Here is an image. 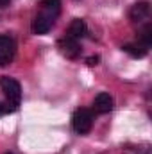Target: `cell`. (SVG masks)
<instances>
[{"mask_svg":"<svg viewBox=\"0 0 152 154\" xmlns=\"http://www.w3.org/2000/svg\"><path fill=\"white\" fill-rule=\"evenodd\" d=\"M122 48H123V52L131 54L132 57H143V56L147 54V50H149V48H147L145 45H141V43H138V45H136V43H129V45H123Z\"/></svg>","mask_w":152,"mask_h":154,"instance_id":"30bf717a","label":"cell"},{"mask_svg":"<svg viewBox=\"0 0 152 154\" xmlns=\"http://www.w3.org/2000/svg\"><path fill=\"white\" fill-rule=\"evenodd\" d=\"M113 106H114V100L109 93H99V95L95 97V100H93L95 111H97V113H102V115L113 111Z\"/></svg>","mask_w":152,"mask_h":154,"instance_id":"8992f818","label":"cell"},{"mask_svg":"<svg viewBox=\"0 0 152 154\" xmlns=\"http://www.w3.org/2000/svg\"><path fill=\"white\" fill-rule=\"evenodd\" d=\"M99 61H100V57H99V56H91V57H88V59H86V63H88L90 66H95V65H99Z\"/></svg>","mask_w":152,"mask_h":154,"instance_id":"4fadbf2b","label":"cell"},{"mask_svg":"<svg viewBox=\"0 0 152 154\" xmlns=\"http://www.w3.org/2000/svg\"><path fill=\"white\" fill-rule=\"evenodd\" d=\"M9 2H11V0H0V5H2V7H4V5H7V4H9Z\"/></svg>","mask_w":152,"mask_h":154,"instance_id":"5bb4252c","label":"cell"},{"mask_svg":"<svg viewBox=\"0 0 152 154\" xmlns=\"http://www.w3.org/2000/svg\"><path fill=\"white\" fill-rule=\"evenodd\" d=\"M39 4H41L43 13L50 18H56L61 13V0H41Z\"/></svg>","mask_w":152,"mask_h":154,"instance_id":"9c48e42d","label":"cell"},{"mask_svg":"<svg viewBox=\"0 0 152 154\" xmlns=\"http://www.w3.org/2000/svg\"><path fill=\"white\" fill-rule=\"evenodd\" d=\"M14 109H16V106H13L11 102H0V116L9 115V113H13Z\"/></svg>","mask_w":152,"mask_h":154,"instance_id":"7c38bea8","label":"cell"},{"mask_svg":"<svg viewBox=\"0 0 152 154\" xmlns=\"http://www.w3.org/2000/svg\"><path fill=\"white\" fill-rule=\"evenodd\" d=\"M0 90L4 91L7 102H11L13 106L18 108L20 100H22V88H20V82L13 77H2L0 79Z\"/></svg>","mask_w":152,"mask_h":154,"instance_id":"7a4b0ae2","label":"cell"},{"mask_svg":"<svg viewBox=\"0 0 152 154\" xmlns=\"http://www.w3.org/2000/svg\"><path fill=\"white\" fill-rule=\"evenodd\" d=\"M57 48L68 59H75V57H79V54H81L79 39H74V38H70V36H65V38L59 39L57 41Z\"/></svg>","mask_w":152,"mask_h":154,"instance_id":"277c9868","label":"cell"},{"mask_svg":"<svg viewBox=\"0 0 152 154\" xmlns=\"http://www.w3.org/2000/svg\"><path fill=\"white\" fill-rule=\"evenodd\" d=\"M86 34H88V25H86V22L81 20V18H75V20L70 23L68 32H66V36H70V38H74V39H81V38H84Z\"/></svg>","mask_w":152,"mask_h":154,"instance_id":"ba28073f","label":"cell"},{"mask_svg":"<svg viewBox=\"0 0 152 154\" xmlns=\"http://www.w3.org/2000/svg\"><path fill=\"white\" fill-rule=\"evenodd\" d=\"M72 127L79 134H86L93 127V113L86 108H79L72 115Z\"/></svg>","mask_w":152,"mask_h":154,"instance_id":"6da1fadb","label":"cell"},{"mask_svg":"<svg viewBox=\"0 0 152 154\" xmlns=\"http://www.w3.org/2000/svg\"><path fill=\"white\" fill-rule=\"evenodd\" d=\"M16 54V43L11 36L0 34V66H7Z\"/></svg>","mask_w":152,"mask_h":154,"instance_id":"3957f363","label":"cell"},{"mask_svg":"<svg viewBox=\"0 0 152 154\" xmlns=\"http://www.w3.org/2000/svg\"><path fill=\"white\" fill-rule=\"evenodd\" d=\"M140 41H141V45H145L147 48L152 45V25L150 23H147V25L143 27V31L140 32Z\"/></svg>","mask_w":152,"mask_h":154,"instance_id":"8fae6325","label":"cell"},{"mask_svg":"<svg viewBox=\"0 0 152 154\" xmlns=\"http://www.w3.org/2000/svg\"><path fill=\"white\" fill-rule=\"evenodd\" d=\"M150 14V4L149 2H138L131 7L129 16L132 22H145Z\"/></svg>","mask_w":152,"mask_h":154,"instance_id":"52a82bcc","label":"cell"},{"mask_svg":"<svg viewBox=\"0 0 152 154\" xmlns=\"http://www.w3.org/2000/svg\"><path fill=\"white\" fill-rule=\"evenodd\" d=\"M5 154H11V152H5Z\"/></svg>","mask_w":152,"mask_h":154,"instance_id":"9a60e30c","label":"cell"},{"mask_svg":"<svg viewBox=\"0 0 152 154\" xmlns=\"http://www.w3.org/2000/svg\"><path fill=\"white\" fill-rule=\"evenodd\" d=\"M54 25V18L47 16L45 13H39L38 16H34L32 23H31V29L34 34H47Z\"/></svg>","mask_w":152,"mask_h":154,"instance_id":"5b68a950","label":"cell"}]
</instances>
